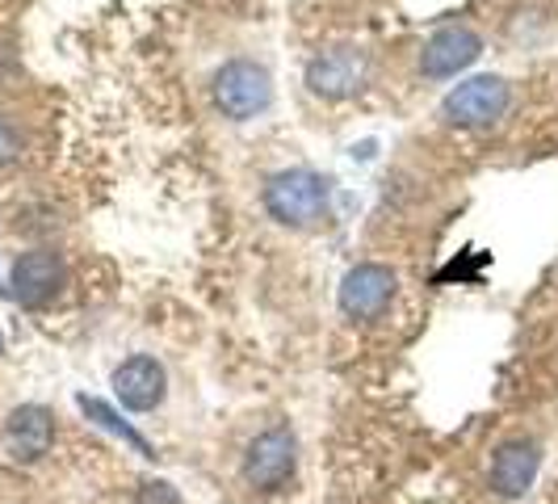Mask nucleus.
Wrapping results in <instances>:
<instances>
[{
    "instance_id": "obj_13",
    "label": "nucleus",
    "mask_w": 558,
    "mask_h": 504,
    "mask_svg": "<svg viewBox=\"0 0 558 504\" xmlns=\"http://www.w3.org/2000/svg\"><path fill=\"white\" fill-rule=\"evenodd\" d=\"M135 504H185V501H181V492L168 479H147V483H140Z\"/></svg>"
},
{
    "instance_id": "obj_1",
    "label": "nucleus",
    "mask_w": 558,
    "mask_h": 504,
    "mask_svg": "<svg viewBox=\"0 0 558 504\" xmlns=\"http://www.w3.org/2000/svg\"><path fill=\"white\" fill-rule=\"evenodd\" d=\"M265 211L281 227H311L328 215V181L311 168H286L265 181Z\"/></svg>"
},
{
    "instance_id": "obj_14",
    "label": "nucleus",
    "mask_w": 558,
    "mask_h": 504,
    "mask_svg": "<svg viewBox=\"0 0 558 504\" xmlns=\"http://www.w3.org/2000/svg\"><path fill=\"white\" fill-rule=\"evenodd\" d=\"M17 152H22V140H17V131H13V127L0 118V165H9Z\"/></svg>"
},
{
    "instance_id": "obj_16",
    "label": "nucleus",
    "mask_w": 558,
    "mask_h": 504,
    "mask_svg": "<svg viewBox=\"0 0 558 504\" xmlns=\"http://www.w3.org/2000/svg\"><path fill=\"white\" fill-rule=\"evenodd\" d=\"M0 345H4V340H0Z\"/></svg>"
},
{
    "instance_id": "obj_2",
    "label": "nucleus",
    "mask_w": 558,
    "mask_h": 504,
    "mask_svg": "<svg viewBox=\"0 0 558 504\" xmlns=\"http://www.w3.org/2000/svg\"><path fill=\"white\" fill-rule=\"evenodd\" d=\"M269 101H274V81H269V72L260 63L231 59L215 72V106L231 122H248L256 113H265Z\"/></svg>"
},
{
    "instance_id": "obj_4",
    "label": "nucleus",
    "mask_w": 558,
    "mask_h": 504,
    "mask_svg": "<svg viewBox=\"0 0 558 504\" xmlns=\"http://www.w3.org/2000/svg\"><path fill=\"white\" fill-rule=\"evenodd\" d=\"M508 81L500 76H471L458 88H449L441 101V118L449 127H492L508 110Z\"/></svg>"
},
{
    "instance_id": "obj_6",
    "label": "nucleus",
    "mask_w": 558,
    "mask_h": 504,
    "mask_svg": "<svg viewBox=\"0 0 558 504\" xmlns=\"http://www.w3.org/2000/svg\"><path fill=\"white\" fill-rule=\"evenodd\" d=\"M63 256L51 249H29L13 261V278H9V295L22 303V308H43L51 303L59 290H63Z\"/></svg>"
},
{
    "instance_id": "obj_9",
    "label": "nucleus",
    "mask_w": 558,
    "mask_h": 504,
    "mask_svg": "<svg viewBox=\"0 0 558 504\" xmlns=\"http://www.w3.org/2000/svg\"><path fill=\"white\" fill-rule=\"evenodd\" d=\"M51 442H56V417L43 404L13 408L4 420V433H0V449L13 463H38L51 449Z\"/></svg>"
},
{
    "instance_id": "obj_7",
    "label": "nucleus",
    "mask_w": 558,
    "mask_h": 504,
    "mask_svg": "<svg viewBox=\"0 0 558 504\" xmlns=\"http://www.w3.org/2000/svg\"><path fill=\"white\" fill-rule=\"evenodd\" d=\"M478 56H483V38L475 29L441 26L437 34H428L424 47H420V72L428 81H446V76H458L462 68H471Z\"/></svg>"
},
{
    "instance_id": "obj_5",
    "label": "nucleus",
    "mask_w": 558,
    "mask_h": 504,
    "mask_svg": "<svg viewBox=\"0 0 558 504\" xmlns=\"http://www.w3.org/2000/svg\"><path fill=\"white\" fill-rule=\"evenodd\" d=\"M395 290H399V278H395L391 265L362 261L340 281V311L349 320H378L383 311L391 308Z\"/></svg>"
},
{
    "instance_id": "obj_15",
    "label": "nucleus",
    "mask_w": 558,
    "mask_h": 504,
    "mask_svg": "<svg viewBox=\"0 0 558 504\" xmlns=\"http://www.w3.org/2000/svg\"><path fill=\"white\" fill-rule=\"evenodd\" d=\"M0 295H9V290H4V286H0Z\"/></svg>"
},
{
    "instance_id": "obj_12",
    "label": "nucleus",
    "mask_w": 558,
    "mask_h": 504,
    "mask_svg": "<svg viewBox=\"0 0 558 504\" xmlns=\"http://www.w3.org/2000/svg\"><path fill=\"white\" fill-rule=\"evenodd\" d=\"M76 404H81V412H84L88 420H93L97 429H106V433H113V437H118L122 446H131L135 454H140V458H147V463L156 458V449H151V442L143 437L140 429H131L126 420L118 417V412H113V408L106 404V399H97V395H76Z\"/></svg>"
},
{
    "instance_id": "obj_8",
    "label": "nucleus",
    "mask_w": 558,
    "mask_h": 504,
    "mask_svg": "<svg viewBox=\"0 0 558 504\" xmlns=\"http://www.w3.org/2000/svg\"><path fill=\"white\" fill-rule=\"evenodd\" d=\"M365 84V51L362 47H328L307 63V88L315 97H353Z\"/></svg>"
},
{
    "instance_id": "obj_3",
    "label": "nucleus",
    "mask_w": 558,
    "mask_h": 504,
    "mask_svg": "<svg viewBox=\"0 0 558 504\" xmlns=\"http://www.w3.org/2000/svg\"><path fill=\"white\" fill-rule=\"evenodd\" d=\"M294 463H299L294 433L286 424H274L260 437H252L248 454H244V479L256 492H278L294 479Z\"/></svg>"
},
{
    "instance_id": "obj_10",
    "label": "nucleus",
    "mask_w": 558,
    "mask_h": 504,
    "mask_svg": "<svg viewBox=\"0 0 558 504\" xmlns=\"http://www.w3.org/2000/svg\"><path fill=\"white\" fill-rule=\"evenodd\" d=\"M113 395H118V404L131 408V412H156L168 395L165 365L156 362V358H147V353L126 358V362L113 370Z\"/></svg>"
},
{
    "instance_id": "obj_11",
    "label": "nucleus",
    "mask_w": 558,
    "mask_h": 504,
    "mask_svg": "<svg viewBox=\"0 0 558 504\" xmlns=\"http://www.w3.org/2000/svg\"><path fill=\"white\" fill-rule=\"evenodd\" d=\"M537 467H542V454L533 442L525 437H512V442H504L496 449V458H492V488L508 496V501H517V496H525L533 488V479H537Z\"/></svg>"
}]
</instances>
